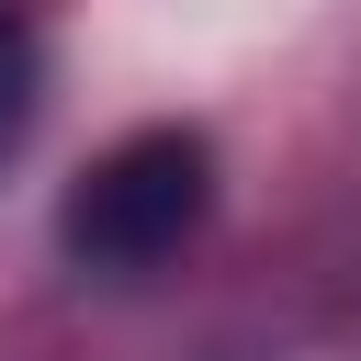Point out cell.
<instances>
[{
    "mask_svg": "<svg viewBox=\"0 0 361 361\" xmlns=\"http://www.w3.org/2000/svg\"><path fill=\"white\" fill-rule=\"evenodd\" d=\"M203 203H214V147H203L192 124H147V135L102 147V158L68 180L56 237H68L79 271H158V259L203 226Z\"/></svg>",
    "mask_w": 361,
    "mask_h": 361,
    "instance_id": "obj_1",
    "label": "cell"
},
{
    "mask_svg": "<svg viewBox=\"0 0 361 361\" xmlns=\"http://www.w3.org/2000/svg\"><path fill=\"white\" fill-rule=\"evenodd\" d=\"M23 124H34V45H23V23L0 11V158L23 147Z\"/></svg>",
    "mask_w": 361,
    "mask_h": 361,
    "instance_id": "obj_2",
    "label": "cell"
}]
</instances>
